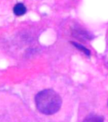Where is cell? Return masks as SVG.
Here are the masks:
<instances>
[{
    "label": "cell",
    "mask_w": 108,
    "mask_h": 122,
    "mask_svg": "<svg viewBox=\"0 0 108 122\" xmlns=\"http://www.w3.org/2000/svg\"><path fill=\"white\" fill-rule=\"evenodd\" d=\"M36 107L40 112L46 115L56 113L61 109L62 99L60 95L51 89L40 91L35 97Z\"/></svg>",
    "instance_id": "obj_1"
},
{
    "label": "cell",
    "mask_w": 108,
    "mask_h": 122,
    "mask_svg": "<svg viewBox=\"0 0 108 122\" xmlns=\"http://www.w3.org/2000/svg\"><path fill=\"white\" fill-rule=\"evenodd\" d=\"M13 11L15 15L19 17V16L24 15L26 13L27 8L24 4L22 3H19L16 4L15 6L13 7Z\"/></svg>",
    "instance_id": "obj_2"
},
{
    "label": "cell",
    "mask_w": 108,
    "mask_h": 122,
    "mask_svg": "<svg viewBox=\"0 0 108 122\" xmlns=\"http://www.w3.org/2000/svg\"><path fill=\"white\" fill-rule=\"evenodd\" d=\"M83 122H104V118L96 114H90L86 117Z\"/></svg>",
    "instance_id": "obj_4"
},
{
    "label": "cell",
    "mask_w": 108,
    "mask_h": 122,
    "mask_svg": "<svg viewBox=\"0 0 108 122\" xmlns=\"http://www.w3.org/2000/svg\"><path fill=\"white\" fill-rule=\"evenodd\" d=\"M71 44H72L74 45V46H75L76 48H78L79 50H80L81 51H83L86 55H87V56L90 55V51L88 48L85 47L84 46L82 45H80V44L76 42H71Z\"/></svg>",
    "instance_id": "obj_5"
},
{
    "label": "cell",
    "mask_w": 108,
    "mask_h": 122,
    "mask_svg": "<svg viewBox=\"0 0 108 122\" xmlns=\"http://www.w3.org/2000/svg\"><path fill=\"white\" fill-rule=\"evenodd\" d=\"M72 34L74 37H76V38H78V39H80V40H85V39L91 40L92 39L91 36L83 30L75 29V30H73V34Z\"/></svg>",
    "instance_id": "obj_3"
}]
</instances>
